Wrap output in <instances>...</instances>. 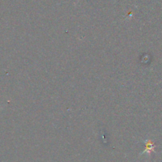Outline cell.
<instances>
[{
	"instance_id": "obj_1",
	"label": "cell",
	"mask_w": 162,
	"mask_h": 162,
	"mask_svg": "<svg viewBox=\"0 0 162 162\" xmlns=\"http://www.w3.org/2000/svg\"><path fill=\"white\" fill-rule=\"evenodd\" d=\"M145 150L142 152V154H148L149 155H150L151 153L154 152V149H155V145H154V142H153L151 139H148V140L145 141Z\"/></svg>"
}]
</instances>
